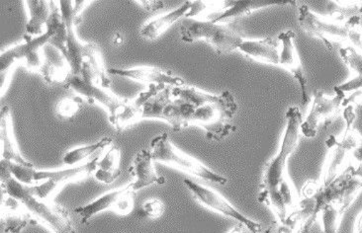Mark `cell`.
<instances>
[{
    "label": "cell",
    "mask_w": 362,
    "mask_h": 233,
    "mask_svg": "<svg viewBox=\"0 0 362 233\" xmlns=\"http://www.w3.org/2000/svg\"><path fill=\"white\" fill-rule=\"evenodd\" d=\"M286 126L276 155L264 165L257 202L267 205L275 220H284L298 209L299 194L290 178L287 165L298 146L304 116L298 107H290L285 114Z\"/></svg>",
    "instance_id": "6da1fadb"
},
{
    "label": "cell",
    "mask_w": 362,
    "mask_h": 233,
    "mask_svg": "<svg viewBox=\"0 0 362 233\" xmlns=\"http://www.w3.org/2000/svg\"><path fill=\"white\" fill-rule=\"evenodd\" d=\"M172 94L177 105L180 131L198 126L204 130L208 140L215 141L225 140L237 131L233 120L239 106L230 91L215 95L185 84L173 88Z\"/></svg>",
    "instance_id": "7a4b0ae2"
},
{
    "label": "cell",
    "mask_w": 362,
    "mask_h": 233,
    "mask_svg": "<svg viewBox=\"0 0 362 233\" xmlns=\"http://www.w3.org/2000/svg\"><path fill=\"white\" fill-rule=\"evenodd\" d=\"M64 88L73 90L86 102L98 104L106 111L109 123L119 133L142 120V113L135 101L118 97L111 90L95 84L88 64L83 63L81 73L71 74Z\"/></svg>",
    "instance_id": "3957f363"
},
{
    "label": "cell",
    "mask_w": 362,
    "mask_h": 233,
    "mask_svg": "<svg viewBox=\"0 0 362 233\" xmlns=\"http://www.w3.org/2000/svg\"><path fill=\"white\" fill-rule=\"evenodd\" d=\"M1 191L18 200L31 215L34 225L40 224L53 233H76L68 210L53 201L40 200L30 192L29 186L14 179L8 165L1 163Z\"/></svg>",
    "instance_id": "277c9868"
},
{
    "label": "cell",
    "mask_w": 362,
    "mask_h": 233,
    "mask_svg": "<svg viewBox=\"0 0 362 233\" xmlns=\"http://www.w3.org/2000/svg\"><path fill=\"white\" fill-rule=\"evenodd\" d=\"M180 33L185 43L205 41L219 54L238 51L245 39L234 24L215 23L197 18H183Z\"/></svg>",
    "instance_id": "5b68a950"
},
{
    "label": "cell",
    "mask_w": 362,
    "mask_h": 233,
    "mask_svg": "<svg viewBox=\"0 0 362 233\" xmlns=\"http://www.w3.org/2000/svg\"><path fill=\"white\" fill-rule=\"evenodd\" d=\"M150 151L155 162L170 166L198 179L215 184L226 185L228 183L224 176L210 169L199 160L180 150L168 133H162L153 138L150 143Z\"/></svg>",
    "instance_id": "8992f818"
},
{
    "label": "cell",
    "mask_w": 362,
    "mask_h": 233,
    "mask_svg": "<svg viewBox=\"0 0 362 233\" xmlns=\"http://www.w3.org/2000/svg\"><path fill=\"white\" fill-rule=\"evenodd\" d=\"M99 157L83 163L69 166L58 170H37L35 173V184L29 186L30 192L40 200L53 201L64 189V186L78 183L94 174Z\"/></svg>",
    "instance_id": "52a82bcc"
},
{
    "label": "cell",
    "mask_w": 362,
    "mask_h": 233,
    "mask_svg": "<svg viewBox=\"0 0 362 233\" xmlns=\"http://www.w3.org/2000/svg\"><path fill=\"white\" fill-rule=\"evenodd\" d=\"M172 86L151 84L134 99L142 113V120L167 121L175 131H180L177 106L173 100Z\"/></svg>",
    "instance_id": "ba28073f"
},
{
    "label": "cell",
    "mask_w": 362,
    "mask_h": 233,
    "mask_svg": "<svg viewBox=\"0 0 362 233\" xmlns=\"http://www.w3.org/2000/svg\"><path fill=\"white\" fill-rule=\"evenodd\" d=\"M343 98L334 94L327 95L321 90H315L311 105L302 121L301 135L306 138H314L321 130H327L338 116L343 114Z\"/></svg>",
    "instance_id": "9c48e42d"
},
{
    "label": "cell",
    "mask_w": 362,
    "mask_h": 233,
    "mask_svg": "<svg viewBox=\"0 0 362 233\" xmlns=\"http://www.w3.org/2000/svg\"><path fill=\"white\" fill-rule=\"evenodd\" d=\"M299 26L309 36L321 40L329 51L333 49V43L348 44L349 25L339 23L325 18L324 16L311 10L308 5L298 7Z\"/></svg>",
    "instance_id": "30bf717a"
},
{
    "label": "cell",
    "mask_w": 362,
    "mask_h": 233,
    "mask_svg": "<svg viewBox=\"0 0 362 233\" xmlns=\"http://www.w3.org/2000/svg\"><path fill=\"white\" fill-rule=\"evenodd\" d=\"M183 183L200 205H204L207 209L217 213L223 217H228V219L237 220L239 224L244 225L245 229L252 233L264 232L262 225L259 222L250 219L247 215L242 214L239 210L235 209L234 205L230 204L229 201L219 193L216 192L215 190L198 184L195 181L191 179H185Z\"/></svg>",
    "instance_id": "8fae6325"
},
{
    "label": "cell",
    "mask_w": 362,
    "mask_h": 233,
    "mask_svg": "<svg viewBox=\"0 0 362 233\" xmlns=\"http://www.w3.org/2000/svg\"><path fill=\"white\" fill-rule=\"evenodd\" d=\"M51 36L52 33L48 30L36 38L25 35L22 43L2 52L0 56L1 71L15 68L17 64H22L28 71L40 73L43 64L42 49L49 43Z\"/></svg>",
    "instance_id": "7c38bea8"
},
{
    "label": "cell",
    "mask_w": 362,
    "mask_h": 233,
    "mask_svg": "<svg viewBox=\"0 0 362 233\" xmlns=\"http://www.w3.org/2000/svg\"><path fill=\"white\" fill-rule=\"evenodd\" d=\"M136 192L132 185L119 188L101 195L98 199L88 205L76 208V214L81 217L83 225H88L90 220L96 215L103 212H112L119 215H127L134 209Z\"/></svg>",
    "instance_id": "4fadbf2b"
},
{
    "label": "cell",
    "mask_w": 362,
    "mask_h": 233,
    "mask_svg": "<svg viewBox=\"0 0 362 233\" xmlns=\"http://www.w3.org/2000/svg\"><path fill=\"white\" fill-rule=\"evenodd\" d=\"M280 42L279 66L280 68L288 71L295 80L298 83L300 90H301V104L306 107L310 102L308 95V80L305 73L303 64L297 49L295 39L296 33L292 30L282 32L279 35Z\"/></svg>",
    "instance_id": "5bb4252c"
},
{
    "label": "cell",
    "mask_w": 362,
    "mask_h": 233,
    "mask_svg": "<svg viewBox=\"0 0 362 233\" xmlns=\"http://www.w3.org/2000/svg\"><path fill=\"white\" fill-rule=\"evenodd\" d=\"M59 4L66 27V49L71 74H79L84 63V49L86 43L81 42L76 35V29L79 24L74 17V1L62 0L59 1Z\"/></svg>",
    "instance_id": "9a60e30c"
},
{
    "label": "cell",
    "mask_w": 362,
    "mask_h": 233,
    "mask_svg": "<svg viewBox=\"0 0 362 233\" xmlns=\"http://www.w3.org/2000/svg\"><path fill=\"white\" fill-rule=\"evenodd\" d=\"M109 76H121V78L131 79L138 83H146L148 85L172 86L180 88L185 85V79L175 76L172 71H165L150 66H140L132 68H110L108 69Z\"/></svg>",
    "instance_id": "2e32d148"
},
{
    "label": "cell",
    "mask_w": 362,
    "mask_h": 233,
    "mask_svg": "<svg viewBox=\"0 0 362 233\" xmlns=\"http://www.w3.org/2000/svg\"><path fill=\"white\" fill-rule=\"evenodd\" d=\"M153 163L155 160L150 150H141L136 155L129 168V174L132 179L130 184L135 192L152 185H163L167 182L163 176L158 174Z\"/></svg>",
    "instance_id": "e0dca14e"
},
{
    "label": "cell",
    "mask_w": 362,
    "mask_h": 233,
    "mask_svg": "<svg viewBox=\"0 0 362 233\" xmlns=\"http://www.w3.org/2000/svg\"><path fill=\"white\" fill-rule=\"evenodd\" d=\"M297 4L289 0H240V1H228L225 8L213 14L208 19L215 23L234 24L238 20L252 14L257 10L275 6V5Z\"/></svg>",
    "instance_id": "ac0fdd59"
},
{
    "label": "cell",
    "mask_w": 362,
    "mask_h": 233,
    "mask_svg": "<svg viewBox=\"0 0 362 233\" xmlns=\"http://www.w3.org/2000/svg\"><path fill=\"white\" fill-rule=\"evenodd\" d=\"M245 58L257 63L279 66L280 42L279 38L245 39L239 49Z\"/></svg>",
    "instance_id": "d6986e66"
},
{
    "label": "cell",
    "mask_w": 362,
    "mask_h": 233,
    "mask_svg": "<svg viewBox=\"0 0 362 233\" xmlns=\"http://www.w3.org/2000/svg\"><path fill=\"white\" fill-rule=\"evenodd\" d=\"M42 56L43 64L40 74L43 76L44 80L49 84L66 83L71 73L66 56L49 44L42 49Z\"/></svg>",
    "instance_id": "ffe728a7"
},
{
    "label": "cell",
    "mask_w": 362,
    "mask_h": 233,
    "mask_svg": "<svg viewBox=\"0 0 362 233\" xmlns=\"http://www.w3.org/2000/svg\"><path fill=\"white\" fill-rule=\"evenodd\" d=\"M29 224L34 222L24 205L1 191V233H20Z\"/></svg>",
    "instance_id": "44dd1931"
},
{
    "label": "cell",
    "mask_w": 362,
    "mask_h": 233,
    "mask_svg": "<svg viewBox=\"0 0 362 233\" xmlns=\"http://www.w3.org/2000/svg\"><path fill=\"white\" fill-rule=\"evenodd\" d=\"M0 146H1V160L10 162L27 165L28 160H25L17 145L14 135L13 120L11 111L8 106H2L0 112Z\"/></svg>",
    "instance_id": "7402d4cb"
},
{
    "label": "cell",
    "mask_w": 362,
    "mask_h": 233,
    "mask_svg": "<svg viewBox=\"0 0 362 233\" xmlns=\"http://www.w3.org/2000/svg\"><path fill=\"white\" fill-rule=\"evenodd\" d=\"M327 148L328 153L320 176L319 184L322 186H327L333 182L351 165L348 151L341 146L329 145L327 146Z\"/></svg>",
    "instance_id": "603a6c76"
},
{
    "label": "cell",
    "mask_w": 362,
    "mask_h": 233,
    "mask_svg": "<svg viewBox=\"0 0 362 233\" xmlns=\"http://www.w3.org/2000/svg\"><path fill=\"white\" fill-rule=\"evenodd\" d=\"M24 4L28 12V21H27L25 35L32 38L42 36L46 33L47 24L51 16V1L26 0Z\"/></svg>",
    "instance_id": "cb8c5ba5"
},
{
    "label": "cell",
    "mask_w": 362,
    "mask_h": 233,
    "mask_svg": "<svg viewBox=\"0 0 362 233\" xmlns=\"http://www.w3.org/2000/svg\"><path fill=\"white\" fill-rule=\"evenodd\" d=\"M190 8L191 1H185L173 11L168 12L167 14L160 15L157 18L151 20L147 24L144 25L142 29H141V36L148 40L158 39L160 35L165 33L178 20L185 18Z\"/></svg>",
    "instance_id": "d4e9b609"
},
{
    "label": "cell",
    "mask_w": 362,
    "mask_h": 233,
    "mask_svg": "<svg viewBox=\"0 0 362 233\" xmlns=\"http://www.w3.org/2000/svg\"><path fill=\"white\" fill-rule=\"evenodd\" d=\"M121 175V150L118 146L111 145L103 157L99 158L94 179L103 184H112Z\"/></svg>",
    "instance_id": "484cf974"
},
{
    "label": "cell",
    "mask_w": 362,
    "mask_h": 233,
    "mask_svg": "<svg viewBox=\"0 0 362 233\" xmlns=\"http://www.w3.org/2000/svg\"><path fill=\"white\" fill-rule=\"evenodd\" d=\"M315 222L311 215L298 208L284 220H275L262 233H309Z\"/></svg>",
    "instance_id": "4316f807"
},
{
    "label": "cell",
    "mask_w": 362,
    "mask_h": 233,
    "mask_svg": "<svg viewBox=\"0 0 362 233\" xmlns=\"http://www.w3.org/2000/svg\"><path fill=\"white\" fill-rule=\"evenodd\" d=\"M111 145H113L112 138H103L98 143L79 146V148L68 150L64 153L63 163L66 166L83 165L84 161L88 162L94 158L101 156L103 151L107 150Z\"/></svg>",
    "instance_id": "83f0119b"
},
{
    "label": "cell",
    "mask_w": 362,
    "mask_h": 233,
    "mask_svg": "<svg viewBox=\"0 0 362 233\" xmlns=\"http://www.w3.org/2000/svg\"><path fill=\"white\" fill-rule=\"evenodd\" d=\"M325 143L326 146L339 145L348 151L351 165L362 163V136L354 128L346 129L339 136H329Z\"/></svg>",
    "instance_id": "f1b7e54d"
},
{
    "label": "cell",
    "mask_w": 362,
    "mask_h": 233,
    "mask_svg": "<svg viewBox=\"0 0 362 233\" xmlns=\"http://www.w3.org/2000/svg\"><path fill=\"white\" fill-rule=\"evenodd\" d=\"M84 63L88 64L90 69L94 83L100 88L110 90L112 81L109 78L108 69L105 68L103 54L95 44L86 43L84 49Z\"/></svg>",
    "instance_id": "f546056e"
},
{
    "label": "cell",
    "mask_w": 362,
    "mask_h": 233,
    "mask_svg": "<svg viewBox=\"0 0 362 233\" xmlns=\"http://www.w3.org/2000/svg\"><path fill=\"white\" fill-rule=\"evenodd\" d=\"M349 208V205L339 202L325 205L319 214L323 233H338L344 215Z\"/></svg>",
    "instance_id": "4dcf8cb0"
},
{
    "label": "cell",
    "mask_w": 362,
    "mask_h": 233,
    "mask_svg": "<svg viewBox=\"0 0 362 233\" xmlns=\"http://www.w3.org/2000/svg\"><path fill=\"white\" fill-rule=\"evenodd\" d=\"M339 56L354 76H362V53L351 44L339 49Z\"/></svg>",
    "instance_id": "1f68e13d"
},
{
    "label": "cell",
    "mask_w": 362,
    "mask_h": 233,
    "mask_svg": "<svg viewBox=\"0 0 362 233\" xmlns=\"http://www.w3.org/2000/svg\"><path fill=\"white\" fill-rule=\"evenodd\" d=\"M7 163H8L10 173H11L14 179L27 186L35 184V173L37 170L35 169L34 165L31 162L27 163V165H21V163L7 161Z\"/></svg>",
    "instance_id": "d6a6232c"
},
{
    "label": "cell",
    "mask_w": 362,
    "mask_h": 233,
    "mask_svg": "<svg viewBox=\"0 0 362 233\" xmlns=\"http://www.w3.org/2000/svg\"><path fill=\"white\" fill-rule=\"evenodd\" d=\"M83 101L84 99L81 96L63 99V100L59 101L58 106H57V112L63 118H74L83 105Z\"/></svg>",
    "instance_id": "836d02e7"
},
{
    "label": "cell",
    "mask_w": 362,
    "mask_h": 233,
    "mask_svg": "<svg viewBox=\"0 0 362 233\" xmlns=\"http://www.w3.org/2000/svg\"><path fill=\"white\" fill-rule=\"evenodd\" d=\"M361 15H354L346 21L349 25L348 44L362 53V27L361 26Z\"/></svg>",
    "instance_id": "e575fe53"
},
{
    "label": "cell",
    "mask_w": 362,
    "mask_h": 233,
    "mask_svg": "<svg viewBox=\"0 0 362 233\" xmlns=\"http://www.w3.org/2000/svg\"><path fill=\"white\" fill-rule=\"evenodd\" d=\"M362 90V76H353L346 83L339 84V85L334 86V94L341 96L344 99V96L349 94L358 92Z\"/></svg>",
    "instance_id": "d590c367"
},
{
    "label": "cell",
    "mask_w": 362,
    "mask_h": 233,
    "mask_svg": "<svg viewBox=\"0 0 362 233\" xmlns=\"http://www.w3.org/2000/svg\"><path fill=\"white\" fill-rule=\"evenodd\" d=\"M165 212V205L162 201L158 199H152L146 201L141 208V213L143 217H150V219H158Z\"/></svg>",
    "instance_id": "8d00e7d4"
},
{
    "label": "cell",
    "mask_w": 362,
    "mask_h": 233,
    "mask_svg": "<svg viewBox=\"0 0 362 233\" xmlns=\"http://www.w3.org/2000/svg\"><path fill=\"white\" fill-rule=\"evenodd\" d=\"M136 2L148 12H157L165 7V2L160 0H137Z\"/></svg>",
    "instance_id": "74e56055"
},
{
    "label": "cell",
    "mask_w": 362,
    "mask_h": 233,
    "mask_svg": "<svg viewBox=\"0 0 362 233\" xmlns=\"http://www.w3.org/2000/svg\"><path fill=\"white\" fill-rule=\"evenodd\" d=\"M15 68L8 69V71H1L0 74V90H1V97L6 92L10 81H11L12 74L14 73Z\"/></svg>",
    "instance_id": "f35d334b"
},
{
    "label": "cell",
    "mask_w": 362,
    "mask_h": 233,
    "mask_svg": "<svg viewBox=\"0 0 362 233\" xmlns=\"http://www.w3.org/2000/svg\"><path fill=\"white\" fill-rule=\"evenodd\" d=\"M90 4L91 1H89V0H86V1L84 0H76V1H74V14L78 24L81 22V15H83L84 8Z\"/></svg>",
    "instance_id": "ab89813d"
},
{
    "label": "cell",
    "mask_w": 362,
    "mask_h": 233,
    "mask_svg": "<svg viewBox=\"0 0 362 233\" xmlns=\"http://www.w3.org/2000/svg\"><path fill=\"white\" fill-rule=\"evenodd\" d=\"M354 233H362V210L359 213L354 224Z\"/></svg>",
    "instance_id": "60d3db41"
},
{
    "label": "cell",
    "mask_w": 362,
    "mask_h": 233,
    "mask_svg": "<svg viewBox=\"0 0 362 233\" xmlns=\"http://www.w3.org/2000/svg\"><path fill=\"white\" fill-rule=\"evenodd\" d=\"M124 43V37L120 32H116L112 37V44L114 46H121Z\"/></svg>",
    "instance_id": "b9f144b4"
},
{
    "label": "cell",
    "mask_w": 362,
    "mask_h": 233,
    "mask_svg": "<svg viewBox=\"0 0 362 233\" xmlns=\"http://www.w3.org/2000/svg\"><path fill=\"white\" fill-rule=\"evenodd\" d=\"M245 227L243 225H237L228 233H245Z\"/></svg>",
    "instance_id": "7bdbcfd3"
},
{
    "label": "cell",
    "mask_w": 362,
    "mask_h": 233,
    "mask_svg": "<svg viewBox=\"0 0 362 233\" xmlns=\"http://www.w3.org/2000/svg\"><path fill=\"white\" fill-rule=\"evenodd\" d=\"M358 13L359 15H362V1H361V4H359Z\"/></svg>",
    "instance_id": "ee69618b"
}]
</instances>
